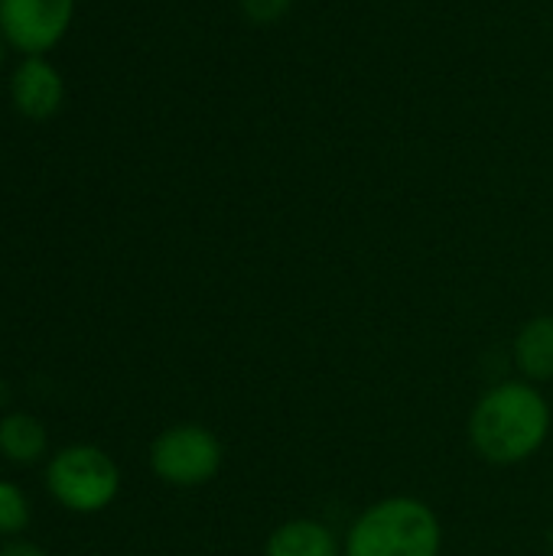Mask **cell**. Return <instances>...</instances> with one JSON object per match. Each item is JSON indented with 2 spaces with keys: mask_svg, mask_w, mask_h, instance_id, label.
<instances>
[{
  "mask_svg": "<svg viewBox=\"0 0 553 556\" xmlns=\"http://www.w3.org/2000/svg\"><path fill=\"white\" fill-rule=\"evenodd\" d=\"M443 525L417 495H388L368 505L345 531L342 556H440Z\"/></svg>",
  "mask_w": 553,
  "mask_h": 556,
  "instance_id": "2",
  "label": "cell"
},
{
  "mask_svg": "<svg viewBox=\"0 0 553 556\" xmlns=\"http://www.w3.org/2000/svg\"><path fill=\"white\" fill-rule=\"evenodd\" d=\"M0 556H49L39 544H33V541H23V538H13V541H7L3 547H0Z\"/></svg>",
  "mask_w": 553,
  "mask_h": 556,
  "instance_id": "12",
  "label": "cell"
},
{
  "mask_svg": "<svg viewBox=\"0 0 553 556\" xmlns=\"http://www.w3.org/2000/svg\"><path fill=\"white\" fill-rule=\"evenodd\" d=\"M293 0H241V13L254 23V26H271L277 23Z\"/></svg>",
  "mask_w": 553,
  "mask_h": 556,
  "instance_id": "11",
  "label": "cell"
},
{
  "mask_svg": "<svg viewBox=\"0 0 553 556\" xmlns=\"http://www.w3.org/2000/svg\"><path fill=\"white\" fill-rule=\"evenodd\" d=\"M512 362L531 384L553 381V316H535L518 329L512 342Z\"/></svg>",
  "mask_w": 553,
  "mask_h": 556,
  "instance_id": "8",
  "label": "cell"
},
{
  "mask_svg": "<svg viewBox=\"0 0 553 556\" xmlns=\"http://www.w3.org/2000/svg\"><path fill=\"white\" fill-rule=\"evenodd\" d=\"M46 492L68 515H101L121 495V466L95 443H72L46 459Z\"/></svg>",
  "mask_w": 553,
  "mask_h": 556,
  "instance_id": "3",
  "label": "cell"
},
{
  "mask_svg": "<svg viewBox=\"0 0 553 556\" xmlns=\"http://www.w3.org/2000/svg\"><path fill=\"white\" fill-rule=\"evenodd\" d=\"M147 463L169 489H202L222 472L225 446L202 424H173L153 437Z\"/></svg>",
  "mask_w": 553,
  "mask_h": 556,
  "instance_id": "4",
  "label": "cell"
},
{
  "mask_svg": "<svg viewBox=\"0 0 553 556\" xmlns=\"http://www.w3.org/2000/svg\"><path fill=\"white\" fill-rule=\"evenodd\" d=\"M10 101L29 121L52 117L65 101V81L46 55H23L10 75Z\"/></svg>",
  "mask_w": 553,
  "mask_h": 556,
  "instance_id": "6",
  "label": "cell"
},
{
  "mask_svg": "<svg viewBox=\"0 0 553 556\" xmlns=\"http://www.w3.org/2000/svg\"><path fill=\"white\" fill-rule=\"evenodd\" d=\"M7 49H10V46H7V42H3V36H0V68H3V55H7Z\"/></svg>",
  "mask_w": 553,
  "mask_h": 556,
  "instance_id": "13",
  "label": "cell"
},
{
  "mask_svg": "<svg viewBox=\"0 0 553 556\" xmlns=\"http://www.w3.org/2000/svg\"><path fill=\"white\" fill-rule=\"evenodd\" d=\"M75 0H0V36L20 55H46L62 42Z\"/></svg>",
  "mask_w": 553,
  "mask_h": 556,
  "instance_id": "5",
  "label": "cell"
},
{
  "mask_svg": "<svg viewBox=\"0 0 553 556\" xmlns=\"http://www.w3.org/2000/svg\"><path fill=\"white\" fill-rule=\"evenodd\" d=\"M551 404L525 378L492 384L469 414V443L489 466H521L535 459L551 437Z\"/></svg>",
  "mask_w": 553,
  "mask_h": 556,
  "instance_id": "1",
  "label": "cell"
},
{
  "mask_svg": "<svg viewBox=\"0 0 553 556\" xmlns=\"http://www.w3.org/2000/svg\"><path fill=\"white\" fill-rule=\"evenodd\" d=\"M29 521H33V505H29L26 492L16 482L0 479V538H7V541L23 538Z\"/></svg>",
  "mask_w": 553,
  "mask_h": 556,
  "instance_id": "10",
  "label": "cell"
},
{
  "mask_svg": "<svg viewBox=\"0 0 553 556\" xmlns=\"http://www.w3.org/2000/svg\"><path fill=\"white\" fill-rule=\"evenodd\" d=\"M49 453L46 424L36 414L10 410L0 417V456L13 466H36Z\"/></svg>",
  "mask_w": 553,
  "mask_h": 556,
  "instance_id": "9",
  "label": "cell"
},
{
  "mask_svg": "<svg viewBox=\"0 0 553 556\" xmlns=\"http://www.w3.org/2000/svg\"><path fill=\"white\" fill-rule=\"evenodd\" d=\"M264 556H342V541L326 521L290 518L267 534Z\"/></svg>",
  "mask_w": 553,
  "mask_h": 556,
  "instance_id": "7",
  "label": "cell"
}]
</instances>
